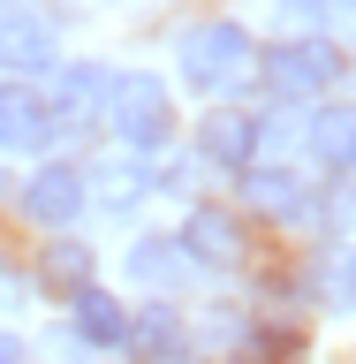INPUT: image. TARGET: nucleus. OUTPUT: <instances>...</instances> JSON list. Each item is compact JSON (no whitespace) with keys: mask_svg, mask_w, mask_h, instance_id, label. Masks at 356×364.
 Listing matches in <instances>:
<instances>
[{"mask_svg":"<svg viewBox=\"0 0 356 364\" xmlns=\"http://www.w3.org/2000/svg\"><path fill=\"white\" fill-rule=\"evenodd\" d=\"M182 76L198 91H235L258 76V53H250V31L243 23H198L182 38Z\"/></svg>","mask_w":356,"mask_h":364,"instance_id":"1","label":"nucleus"},{"mask_svg":"<svg viewBox=\"0 0 356 364\" xmlns=\"http://www.w3.org/2000/svg\"><path fill=\"white\" fill-rule=\"evenodd\" d=\"M114 136L129 144V152H159L167 144V129H175V107H167V91H159V76H114Z\"/></svg>","mask_w":356,"mask_h":364,"instance_id":"2","label":"nucleus"},{"mask_svg":"<svg viewBox=\"0 0 356 364\" xmlns=\"http://www.w3.org/2000/svg\"><path fill=\"white\" fill-rule=\"evenodd\" d=\"M341 76V53L326 38H296V46H273L266 61V84L281 91V99H318V91Z\"/></svg>","mask_w":356,"mask_h":364,"instance_id":"3","label":"nucleus"},{"mask_svg":"<svg viewBox=\"0 0 356 364\" xmlns=\"http://www.w3.org/2000/svg\"><path fill=\"white\" fill-rule=\"evenodd\" d=\"M53 129H61V114L31 84H0V152H38V144H53Z\"/></svg>","mask_w":356,"mask_h":364,"instance_id":"4","label":"nucleus"},{"mask_svg":"<svg viewBox=\"0 0 356 364\" xmlns=\"http://www.w3.org/2000/svg\"><path fill=\"white\" fill-rule=\"evenodd\" d=\"M23 213L45 220V228H68L76 213H84V175H76V167H38L31 190H23Z\"/></svg>","mask_w":356,"mask_h":364,"instance_id":"5","label":"nucleus"},{"mask_svg":"<svg viewBox=\"0 0 356 364\" xmlns=\"http://www.w3.org/2000/svg\"><path fill=\"white\" fill-rule=\"evenodd\" d=\"M182 250H190L198 266H243V228L205 205V213H190V228H182Z\"/></svg>","mask_w":356,"mask_h":364,"instance_id":"6","label":"nucleus"},{"mask_svg":"<svg viewBox=\"0 0 356 364\" xmlns=\"http://www.w3.org/2000/svg\"><path fill=\"white\" fill-rule=\"evenodd\" d=\"M0 68H16V76H38V68H53V31H45L38 16L0 23Z\"/></svg>","mask_w":356,"mask_h":364,"instance_id":"7","label":"nucleus"},{"mask_svg":"<svg viewBox=\"0 0 356 364\" xmlns=\"http://www.w3.org/2000/svg\"><path fill=\"white\" fill-rule=\"evenodd\" d=\"M198 136H205V159L212 167H250V152H258V122L250 114H212Z\"/></svg>","mask_w":356,"mask_h":364,"instance_id":"8","label":"nucleus"},{"mask_svg":"<svg viewBox=\"0 0 356 364\" xmlns=\"http://www.w3.org/2000/svg\"><path fill=\"white\" fill-rule=\"evenodd\" d=\"M129 273L144 289H182V281H190V250L167 243V235H144V243L129 250Z\"/></svg>","mask_w":356,"mask_h":364,"instance_id":"9","label":"nucleus"},{"mask_svg":"<svg viewBox=\"0 0 356 364\" xmlns=\"http://www.w3.org/2000/svg\"><path fill=\"white\" fill-rule=\"evenodd\" d=\"M243 198L258 205L266 220H303V213H311V205H303V182H296V175H273V167H250Z\"/></svg>","mask_w":356,"mask_h":364,"instance_id":"10","label":"nucleus"},{"mask_svg":"<svg viewBox=\"0 0 356 364\" xmlns=\"http://www.w3.org/2000/svg\"><path fill=\"white\" fill-rule=\"evenodd\" d=\"M114 99V68H61V114L68 122H91V114Z\"/></svg>","mask_w":356,"mask_h":364,"instance_id":"11","label":"nucleus"},{"mask_svg":"<svg viewBox=\"0 0 356 364\" xmlns=\"http://www.w3.org/2000/svg\"><path fill=\"white\" fill-rule=\"evenodd\" d=\"M76 334H84V341H129V318H122L114 296H99L84 281V289H76Z\"/></svg>","mask_w":356,"mask_h":364,"instance_id":"12","label":"nucleus"},{"mask_svg":"<svg viewBox=\"0 0 356 364\" xmlns=\"http://www.w3.org/2000/svg\"><path fill=\"white\" fill-rule=\"evenodd\" d=\"M311 289H318V304H341V311H356V250L341 243V250H326L311 266Z\"/></svg>","mask_w":356,"mask_h":364,"instance_id":"13","label":"nucleus"},{"mask_svg":"<svg viewBox=\"0 0 356 364\" xmlns=\"http://www.w3.org/2000/svg\"><path fill=\"white\" fill-rule=\"evenodd\" d=\"M311 144H318L326 159H356V107H326V114L311 122Z\"/></svg>","mask_w":356,"mask_h":364,"instance_id":"14","label":"nucleus"},{"mask_svg":"<svg viewBox=\"0 0 356 364\" xmlns=\"http://www.w3.org/2000/svg\"><path fill=\"white\" fill-rule=\"evenodd\" d=\"M45 281H53V289H84L91 281V250H76V243H61V250H45Z\"/></svg>","mask_w":356,"mask_h":364,"instance_id":"15","label":"nucleus"},{"mask_svg":"<svg viewBox=\"0 0 356 364\" xmlns=\"http://www.w3.org/2000/svg\"><path fill=\"white\" fill-rule=\"evenodd\" d=\"M129 341H136V349H152V357H167V349H182V326H175V311H144L129 326Z\"/></svg>","mask_w":356,"mask_h":364,"instance_id":"16","label":"nucleus"},{"mask_svg":"<svg viewBox=\"0 0 356 364\" xmlns=\"http://www.w3.org/2000/svg\"><path fill=\"white\" fill-rule=\"evenodd\" d=\"M99 190H107V205H114V213H129V205L144 198V182H136L129 167H107V175H99Z\"/></svg>","mask_w":356,"mask_h":364,"instance_id":"17","label":"nucleus"},{"mask_svg":"<svg viewBox=\"0 0 356 364\" xmlns=\"http://www.w3.org/2000/svg\"><path fill=\"white\" fill-rule=\"evenodd\" d=\"M281 8H288V16H303V23H311L318 8H326V0H281Z\"/></svg>","mask_w":356,"mask_h":364,"instance_id":"18","label":"nucleus"},{"mask_svg":"<svg viewBox=\"0 0 356 364\" xmlns=\"http://www.w3.org/2000/svg\"><path fill=\"white\" fill-rule=\"evenodd\" d=\"M8 357H23V341H16V334H0V364H8Z\"/></svg>","mask_w":356,"mask_h":364,"instance_id":"19","label":"nucleus"}]
</instances>
